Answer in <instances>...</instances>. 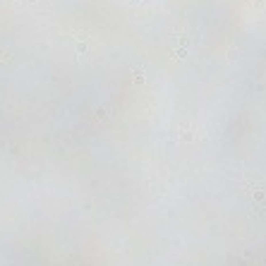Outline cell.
Wrapping results in <instances>:
<instances>
[{
  "instance_id": "1",
  "label": "cell",
  "mask_w": 266,
  "mask_h": 266,
  "mask_svg": "<svg viewBox=\"0 0 266 266\" xmlns=\"http://www.w3.org/2000/svg\"><path fill=\"white\" fill-rule=\"evenodd\" d=\"M134 81H144V70H134Z\"/></svg>"
}]
</instances>
